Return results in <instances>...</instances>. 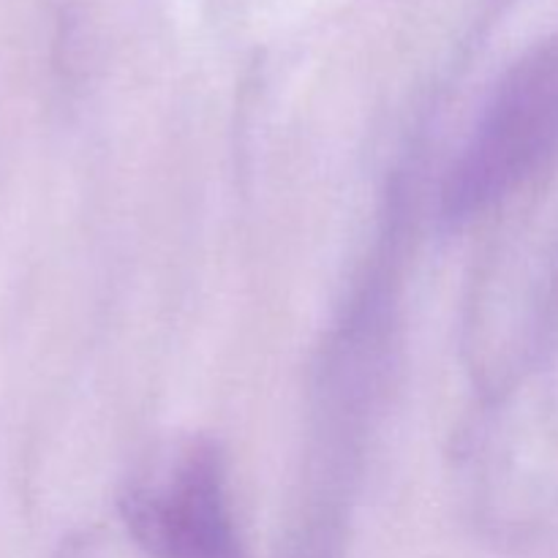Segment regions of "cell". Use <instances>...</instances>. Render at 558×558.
Returning <instances> with one entry per match:
<instances>
[{"label":"cell","instance_id":"2","mask_svg":"<svg viewBox=\"0 0 558 558\" xmlns=\"http://www.w3.org/2000/svg\"><path fill=\"white\" fill-rule=\"evenodd\" d=\"M123 515L153 558H243L223 463L202 441L136 480L123 496Z\"/></svg>","mask_w":558,"mask_h":558},{"label":"cell","instance_id":"1","mask_svg":"<svg viewBox=\"0 0 558 558\" xmlns=\"http://www.w3.org/2000/svg\"><path fill=\"white\" fill-rule=\"evenodd\" d=\"M558 131V60L539 54L518 65L474 129L445 185L452 221L483 213L539 161Z\"/></svg>","mask_w":558,"mask_h":558}]
</instances>
